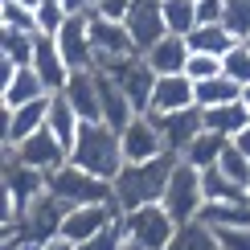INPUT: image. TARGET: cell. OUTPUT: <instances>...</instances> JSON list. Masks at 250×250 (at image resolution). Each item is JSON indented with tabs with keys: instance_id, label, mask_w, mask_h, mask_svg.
<instances>
[{
	"instance_id": "obj_25",
	"label": "cell",
	"mask_w": 250,
	"mask_h": 250,
	"mask_svg": "<svg viewBox=\"0 0 250 250\" xmlns=\"http://www.w3.org/2000/svg\"><path fill=\"white\" fill-rule=\"evenodd\" d=\"M201 189H205V201H217V205L246 201V205H250V197H246V185H242V181H234V176H226L222 168H217V164L201 172Z\"/></svg>"
},
{
	"instance_id": "obj_29",
	"label": "cell",
	"mask_w": 250,
	"mask_h": 250,
	"mask_svg": "<svg viewBox=\"0 0 250 250\" xmlns=\"http://www.w3.org/2000/svg\"><path fill=\"white\" fill-rule=\"evenodd\" d=\"M164 4V25L168 33H181L189 37L197 25H201V13H197V0H160Z\"/></svg>"
},
{
	"instance_id": "obj_21",
	"label": "cell",
	"mask_w": 250,
	"mask_h": 250,
	"mask_svg": "<svg viewBox=\"0 0 250 250\" xmlns=\"http://www.w3.org/2000/svg\"><path fill=\"white\" fill-rule=\"evenodd\" d=\"M49 95V86L41 82V74L33 66H21L13 82L8 86H0V107H25V103H33V99H45Z\"/></svg>"
},
{
	"instance_id": "obj_38",
	"label": "cell",
	"mask_w": 250,
	"mask_h": 250,
	"mask_svg": "<svg viewBox=\"0 0 250 250\" xmlns=\"http://www.w3.org/2000/svg\"><path fill=\"white\" fill-rule=\"evenodd\" d=\"M213 234L222 250H250V226H217Z\"/></svg>"
},
{
	"instance_id": "obj_2",
	"label": "cell",
	"mask_w": 250,
	"mask_h": 250,
	"mask_svg": "<svg viewBox=\"0 0 250 250\" xmlns=\"http://www.w3.org/2000/svg\"><path fill=\"white\" fill-rule=\"evenodd\" d=\"M70 160L82 164L86 172L103 176V181H115V176L123 172V164H127V160H123L119 131H115V127H107L103 119H95V123L82 119L78 140H74V148H70Z\"/></svg>"
},
{
	"instance_id": "obj_46",
	"label": "cell",
	"mask_w": 250,
	"mask_h": 250,
	"mask_svg": "<svg viewBox=\"0 0 250 250\" xmlns=\"http://www.w3.org/2000/svg\"><path fill=\"white\" fill-rule=\"evenodd\" d=\"M17 4H25V8H37V4H41V0H17Z\"/></svg>"
},
{
	"instance_id": "obj_37",
	"label": "cell",
	"mask_w": 250,
	"mask_h": 250,
	"mask_svg": "<svg viewBox=\"0 0 250 250\" xmlns=\"http://www.w3.org/2000/svg\"><path fill=\"white\" fill-rule=\"evenodd\" d=\"M78 250H123V217H119V222H111L103 234H95L90 242H82Z\"/></svg>"
},
{
	"instance_id": "obj_30",
	"label": "cell",
	"mask_w": 250,
	"mask_h": 250,
	"mask_svg": "<svg viewBox=\"0 0 250 250\" xmlns=\"http://www.w3.org/2000/svg\"><path fill=\"white\" fill-rule=\"evenodd\" d=\"M33 45H37V33H25V29H0V58L17 62V66H29V62H33Z\"/></svg>"
},
{
	"instance_id": "obj_6",
	"label": "cell",
	"mask_w": 250,
	"mask_h": 250,
	"mask_svg": "<svg viewBox=\"0 0 250 250\" xmlns=\"http://www.w3.org/2000/svg\"><path fill=\"white\" fill-rule=\"evenodd\" d=\"M41 193H45V172L21 164L13 148H4V226H13Z\"/></svg>"
},
{
	"instance_id": "obj_33",
	"label": "cell",
	"mask_w": 250,
	"mask_h": 250,
	"mask_svg": "<svg viewBox=\"0 0 250 250\" xmlns=\"http://www.w3.org/2000/svg\"><path fill=\"white\" fill-rule=\"evenodd\" d=\"M0 29H25V33H37V17H33V8L17 4V0H0Z\"/></svg>"
},
{
	"instance_id": "obj_35",
	"label": "cell",
	"mask_w": 250,
	"mask_h": 250,
	"mask_svg": "<svg viewBox=\"0 0 250 250\" xmlns=\"http://www.w3.org/2000/svg\"><path fill=\"white\" fill-rule=\"evenodd\" d=\"M217 168H222L226 176H234V181L250 185V160H246L242 152H238V144H234V140L226 144V152H222V160H217Z\"/></svg>"
},
{
	"instance_id": "obj_23",
	"label": "cell",
	"mask_w": 250,
	"mask_h": 250,
	"mask_svg": "<svg viewBox=\"0 0 250 250\" xmlns=\"http://www.w3.org/2000/svg\"><path fill=\"white\" fill-rule=\"evenodd\" d=\"M201 115H205V131H217V135H226V140H234L238 131L250 127V111H246L242 99L238 103H222V107H205Z\"/></svg>"
},
{
	"instance_id": "obj_18",
	"label": "cell",
	"mask_w": 250,
	"mask_h": 250,
	"mask_svg": "<svg viewBox=\"0 0 250 250\" xmlns=\"http://www.w3.org/2000/svg\"><path fill=\"white\" fill-rule=\"evenodd\" d=\"M95 74H99V111H103V123L115 127V131H123L140 111L131 107V99L123 95V86L111 74H103V70H95Z\"/></svg>"
},
{
	"instance_id": "obj_4",
	"label": "cell",
	"mask_w": 250,
	"mask_h": 250,
	"mask_svg": "<svg viewBox=\"0 0 250 250\" xmlns=\"http://www.w3.org/2000/svg\"><path fill=\"white\" fill-rule=\"evenodd\" d=\"M176 234V222L160 201L123 213V250H164Z\"/></svg>"
},
{
	"instance_id": "obj_9",
	"label": "cell",
	"mask_w": 250,
	"mask_h": 250,
	"mask_svg": "<svg viewBox=\"0 0 250 250\" xmlns=\"http://www.w3.org/2000/svg\"><path fill=\"white\" fill-rule=\"evenodd\" d=\"M45 119H49V95L25 103V107H0V127H4L0 131V144L17 148L21 140H29L33 131L45 127Z\"/></svg>"
},
{
	"instance_id": "obj_13",
	"label": "cell",
	"mask_w": 250,
	"mask_h": 250,
	"mask_svg": "<svg viewBox=\"0 0 250 250\" xmlns=\"http://www.w3.org/2000/svg\"><path fill=\"white\" fill-rule=\"evenodd\" d=\"M58 49L70 70H95V41H90V13H74L58 29Z\"/></svg>"
},
{
	"instance_id": "obj_8",
	"label": "cell",
	"mask_w": 250,
	"mask_h": 250,
	"mask_svg": "<svg viewBox=\"0 0 250 250\" xmlns=\"http://www.w3.org/2000/svg\"><path fill=\"white\" fill-rule=\"evenodd\" d=\"M103 74H111L123 86V95L131 99V107L140 111V115H152V90H156V70L148 66V58L135 54V58H123L115 62L111 70H103Z\"/></svg>"
},
{
	"instance_id": "obj_39",
	"label": "cell",
	"mask_w": 250,
	"mask_h": 250,
	"mask_svg": "<svg viewBox=\"0 0 250 250\" xmlns=\"http://www.w3.org/2000/svg\"><path fill=\"white\" fill-rule=\"evenodd\" d=\"M90 13H99V17H107V21H127L131 13V0H99Z\"/></svg>"
},
{
	"instance_id": "obj_32",
	"label": "cell",
	"mask_w": 250,
	"mask_h": 250,
	"mask_svg": "<svg viewBox=\"0 0 250 250\" xmlns=\"http://www.w3.org/2000/svg\"><path fill=\"white\" fill-rule=\"evenodd\" d=\"M222 74L234 78L238 86H250V45H246V41H238L230 54L222 58Z\"/></svg>"
},
{
	"instance_id": "obj_16",
	"label": "cell",
	"mask_w": 250,
	"mask_h": 250,
	"mask_svg": "<svg viewBox=\"0 0 250 250\" xmlns=\"http://www.w3.org/2000/svg\"><path fill=\"white\" fill-rule=\"evenodd\" d=\"M29 66L41 74V82L49 86V95H58V90L66 86V78H70V66H66V58H62V49H58V37H49V33H37L33 62H29Z\"/></svg>"
},
{
	"instance_id": "obj_24",
	"label": "cell",
	"mask_w": 250,
	"mask_h": 250,
	"mask_svg": "<svg viewBox=\"0 0 250 250\" xmlns=\"http://www.w3.org/2000/svg\"><path fill=\"white\" fill-rule=\"evenodd\" d=\"M45 127L58 135L62 144H66V148H74V140H78V127H82V115L74 107H70V99L62 95H49V119H45Z\"/></svg>"
},
{
	"instance_id": "obj_10",
	"label": "cell",
	"mask_w": 250,
	"mask_h": 250,
	"mask_svg": "<svg viewBox=\"0 0 250 250\" xmlns=\"http://www.w3.org/2000/svg\"><path fill=\"white\" fill-rule=\"evenodd\" d=\"M13 156L21 164H29V168H41V172H54V168H62V164H70V148L58 140L49 127H41V131H33L29 140H21L17 148H13Z\"/></svg>"
},
{
	"instance_id": "obj_43",
	"label": "cell",
	"mask_w": 250,
	"mask_h": 250,
	"mask_svg": "<svg viewBox=\"0 0 250 250\" xmlns=\"http://www.w3.org/2000/svg\"><path fill=\"white\" fill-rule=\"evenodd\" d=\"M70 13H90V0H66Z\"/></svg>"
},
{
	"instance_id": "obj_44",
	"label": "cell",
	"mask_w": 250,
	"mask_h": 250,
	"mask_svg": "<svg viewBox=\"0 0 250 250\" xmlns=\"http://www.w3.org/2000/svg\"><path fill=\"white\" fill-rule=\"evenodd\" d=\"M13 250H41V242H21V246H13Z\"/></svg>"
},
{
	"instance_id": "obj_40",
	"label": "cell",
	"mask_w": 250,
	"mask_h": 250,
	"mask_svg": "<svg viewBox=\"0 0 250 250\" xmlns=\"http://www.w3.org/2000/svg\"><path fill=\"white\" fill-rule=\"evenodd\" d=\"M197 13H201V25H205V21H222L226 0H197Z\"/></svg>"
},
{
	"instance_id": "obj_27",
	"label": "cell",
	"mask_w": 250,
	"mask_h": 250,
	"mask_svg": "<svg viewBox=\"0 0 250 250\" xmlns=\"http://www.w3.org/2000/svg\"><path fill=\"white\" fill-rule=\"evenodd\" d=\"M164 250H222V246H217V234H213V226H205L201 217H197V222H185V226H176L172 242L164 246Z\"/></svg>"
},
{
	"instance_id": "obj_7",
	"label": "cell",
	"mask_w": 250,
	"mask_h": 250,
	"mask_svg": "<svg viewBox=\"0 0 250 250\" xmlns=\"http://www.w3.org/2000/svg\"><path fill=\"white\" fill-rule=\"evenodd\" d=\"M90 41H95V70H111L115 62L140 54L123 21H107L99 13H90Z\"/></svg>"
},
{
	"instance_id": "obj_45",
	"label": "cell",
	"mask_w": 250,
	"mask_h": 250,
	"mask_svg": "<svg viewBox=\"0 0 250 250\" xmlns=\"http://www.w3.org/2000/svg\"><path fill=\"white\" fill-rule=\"evenodd\" d=\"M242 103H246V111H250V86H242Z\"/></svg>"
},
{
	"instance_id": "obj_1",
	"label": "cell",
	"mask_w": 250,
	"mask_h": 250,
	"mask_svg": "<svg viewBox=\"0 0 250 250\" xmlns=\"http://www.w3.org/2000/svg\"><path fill=\"white\" fill-rule=\"evenodd\" d=\"M181 156L164 152L156 160H144V164H123V172L115 176V205L123 213L127 209H140V205H156L168 189V176L176 168Z\"/></svg>"
},
{
	"instance_id": "obj_26",
	"label": "cell",
	"mask_w": 250,
	"mask_h": 250,
	"mask_svg": "<svg viewBox=\"0 0 250 250\" xmlns=\"http://www.w3.org/2000/svg\"><path fill=\"white\" fill-rule=\"evenodd\" d=\"M226 144H230L226 135H217V131H201V135H197V140L189 144V148H185V156H181V160H189L193 168H201V172H205V168H213V164L222 160Z\"/></svg>"
},
{
	"instance_id": "obj_34",
	"label": "cell",
	"mask_w": 250,
	"mask_h": 250,
	"mask_svg": "<svg viewBox=\"0 0 250 250\" xmlns=\"http://www.w3.org/2000/svg\"><path fill=\"white\" fill-rule=\"evenodd\" d=\"M222 25L230 29L238 41H246V37H250V0H226Z\"/></svg>"
},
{
	"instance_id": "obj_15",
	"label": "cell",
	"mask_w": 250,
	"mask_h": 250,
	"mask_svg": "<svg viewBox=\"0 0 250 250\" xmlns=\"http://www.w3.org/2000/svg\"><path fill=\"white\" fill-rule=\"evenodd\" d=\"M156 127L164 135V148L172 156H185V148L197 140V135L205 131V115L201 107H185V111H164V115H152Z\"/></svg>"
},
{
	"instance_id": "obj_11",
	"label": "cell",
	"mask_w": 250,
	"mask_h": 250,
	"mask_svg": "<svg viewBox=\"0 0 250 250\" xmlns=\"http://www.w3.org/2000/svg\"><path fill=\"white\" fill-rule=\"evenodd\" d=\"M123 209L115 201L111 205H74V209H66V222H62V238H70L74 246L90 242L95 234H103L111 222H119Z\"/></svg>"
},
{
	"instance_id": "obj_14",
	"label": "cell",
	"mask_w": 250,
	"mask_h": 250,
	"mask_svg": "<svg viewBox=\"0 0 250 250\" xmlns=\"http://www.w3.org/2000/svg\"><path fill=\"white\" fill-rule=\"evenodd\" d=\"M127 33L135 41V49L140 54H148L156 41L168 37V25H164V4L160 0H131V13H127Z\"/></svg>"
},
{
	"instance_id": "obj_47",
	"label": "cell",
	"mask_w": 250,
	"mask_h": 250,
	"mask_svg": "<svg viewBox=\"0 0 250 250\" xmlns=\"http://www.w3.org/2000/svg\"><path fill=\"white\" fill-rule=\"evenodd\" d=\"M95 4H99V0H90V8H95Z\"/></svg>"
},
{
	"instance_id": "obj_20",
	"label": "cell",
	"mask_w": 250,
	"mask_h": 250,
	"mask_svg": "<svg viewBox=\"0 0 250 250\" xmlns=\"http://www.w3.org/2000/svg\"><path fill=\"white\" fill-rule=\"evenodd\" d=\"M189 41H185L181 33H168L164 41H156V45L148 49V66L156 70V78H164V74H185V66H189Z\"/></svg>"
},
{
	"instance_id": "obj_3",
	"label": "cell",
	"mask_w": 250,
	"mask_h": 250,
	"mask_svg": "<svg viewBox=\"0 0 250 250\" xmlns=\"http://www.w3.org/2000/svg\"><path fill=\"white\" fill-rule=\"evenodd\" d=\"M45 189L58 197L62 205H111L115 201V181H103V176L86 172L82 164H62V168H54L45 176Z\"/></svg>"
},
{
	"instance_id": "obj_48",
	"label": "cell",
	"mask_w": 250,
	"mask_h": 250,
	"mask_svg": "<svg viewBox=\"0 0 250 250\" xmlns=\"http://www.w3.org/2000/svg\"><path fill=\"white\" fill-rule=\"evenodd\" d=\"M246 197H250V185H246Z\"/></svg>"
},
{
	"instance_id": "obj_42",
	"label": "cell",
	"mask_w": 250,
	"mask_h": 250,
	"mask_svg": "<svg viewBox=\"0 0 250 250\" xmlns=\"http://www.w3.org/2000/svg\"><path fill=\"white\" fill-rule=\"evenodd\" d=\"M234 144H238V152L250 160V127H246V131H238V135H234Z\"/></svg>"
},
{
	"instance_id": "obj_36",
	"label": "cell",
	"mask_w": 250,
	"mask_h": 250,
	"mask_svg": "<svg viewBox=\"0 0 250 250\" xmlns=\"http://www.w3.org/2000/svg\"><path fill=\"white\" fill-rule=\"evenodd\" d=\"M185 74H189L193 82L217 78V74H222V58H213V54H189V66H185Z\"/></svg>"
},
{
	"instance_id": "obj_17",
	"label": "cell",
	"mask_w": 250,
	"mask_h": 250,
	"mask_svg": "<svg viewBox=\"0 0 250 250\" xmlns=\"http://www.w3.org/2000/svg\"><path fill=\"white\" fill-rule=\"evenodd\" d=\"M197 107V82L189 74H164L156 78L152 90V115H164V111H185Z\"/></svg>"
},
{
	"instance_id": "obj_22",
	"label": "cell",
	"mask_w": 250,
	"mask_h": 250,
	"mask_svg": "<svg viewBox=\"0 0 250 250\" xmlns=\"http://www.w3.org/2000/svg\"><path fill=\"white\" fill-rule=\"evenodd\" d=\"M185 41H189L193 54H213V58H226V54L238 45V37L222 25V21H205V25H197Z\"/></svg>"
},
{
	"instance_id": "obj_41",
	"label": "cell",
	"mask_w": 250,
	"mask_h": 250,
	"mask_svg": "<svg viewBox=\"0 0 250 250\" xmlns=\"http://www.w3.org/2000/svg\"><path fill=\"white\" fill-rule=\"evenodd\" d=\"M41 250H78V246L70 242V238H62V234H58V238H49V242H41Z\"/></svg>"
},
{
	"instance_id": "obj_49",
	"label": "cell",
	"mask_w": 250,
	"mask_h": 250,
	"mask_svg": "<svg viewBox=\"0 0 250 250\" xmlns=\"http://www.w3.org/2000/svg\"><path fill=\"white\" fill-rule=\"evenodd\" d=\"M246 45H250V37H246Z\"/></svg>"
},
{
	"instance_id": "obj_31",
	"label": "cell",
	"mask_w": 250,
	"mask_h": 250,
	"mask_svg": "<svg viewBox=\"0 0 250 250\" xmlns=\"http://www.w3.org/2000/svg\"><path fill=\"white\" fill-rule=\"evenodd\" d=\"M33 17H37V33H49V37H58V29L66 25L70 17V8H66V0H41V4L33 8Z\"/></svg>"
},
{
	"instance_id": "obj_5",
	"label": "cell",
	"mask_w": 250,
	"mask_h": 250,
	"mask_svg": "<svg viewBox=\"0 0 250 250\" xmlns=\"http://www.w3.org/2000/svg\"><path fill=\"white\" fill-rule=\"evenodd\" d=\"M160 205L168 209V217L176 226L197 222L205 209V189H201V168H193L189 160H176V168L168 176V189H164Z\"/></svg>"
},
{
	"instance_id": "obj_19",
	"label": "cell",
	"mask_w": 250,
	"mask_h": 250,
	"mask_svg": "<svg viewBox=\"0 0 250 250\" xmlns=\"http://www.w3.org/2000/svg\"><path fill=\"white\" fill-rule=\"evenodd\" d=\"M62 95L70 99V107H74L86 123L103 119V111H99V74H95V70H70Z\"/></svg>"
},
{
	"instance_id": "obj_12",
	"label": "cell",
	"mask_w": 250,
	"mask_h": 250,
	"mask_svg": "<svg viewBox=\"0 0 250 250\" xmlns=\"http://www.w3.org/2000/svg\"><path fill=\"white\" fill-rule=\"evenodd\" d=\"M119 144H123V160L127 164H144V160H156V156L168 152L152 115H135L127 127L119 131Z\"/></svg>"
},
{
	"instance_id": "obj_28",
	"label": "cell",
	"mask_w": 250,
	"mask_h": 250,
	"mask_svg": "<svg viewBox=\"0 0 250 250\" xmlns=\"http://www.w3.org/2000/svg\"><path fill=\"white\" fill-rule=\"evenodd\" d=\"M242 99V86H238L234 78H226V74H217V78H205V82H197V107H222V103H238Z\"/></svg>"
}]
</instances>
